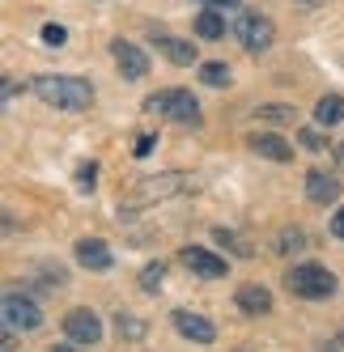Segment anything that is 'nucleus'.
<instances>
[{"instance_id":"6e6552de","label":"nucleus","mask_w":344,"mask_h":352,"mask_svg":"<svg viewBox=\"0 0 344 352\" xmlns=\"http://www.w3.org/2000/svg\"><path fill=\"white\" fill-rule=\"evenodd\" d=\"M111 56H115L119 72H124L128 81H140L144 72H149V56H144L136 43H124V38H115V43H111Z\"/></svg>"},{"instance_id":"2f4dec72","label":"nucleus","mask_w":344,"mask_h":352,"mask_svg":"<svg viewBox=\"0 0 344 352\" xmlns=\"http://www.w3.org/2000/svg\"><path fill=\"white\" fill-rule=\"evenodd\" d=\"M52 352H72V348H68V344H60V348H52Z\"/></svg>"},{"instance_id":"b1692460","label":"nucleus","mask_w":344,"mask_h":352,"mask_svg":"<svg viewBox=\"0 0 344 352\" xmlns=\"http://www.w3.org/2000/svg\"><path fill=\"white\" fill-rule=\"evenodd\" d=\"M259 115L272 119V123H289V119H293V111H289L285 102H268V107H259Z\"/></svg>"},{"instance_id":"6ab92c4d","label":"nucleus","mask_w":344,"mask_h":352,"mask_svg":"<svg viewBox=\"0 0 344 352\" xmlns=\"http://www.w3.org/2000/svg\"><path fill=\"white\" fill-rule=\"evenodd\" d=\"M200 81L213 85V89H226V85H230V64H221V60L200 64Z\"/></svg>"},{"instance_id":"2eb2a0df","label":"nucleus","mask_w":344,"mask_h":352,"mask_svg":"<svg viewBox=\"0 0 344 352\" xmlns=\"http://www.w3.org/2000/svg\"><path fill=\"white\" fill-rule=\"evenodd\" d=\"M234 306L242 314H268V310H272V293H268L264 285H242L234 293Z\"/></svg>"},{"instance_id":"5701e85b","label":"nucleus","mask_w":344,"mask_h":352,"mask_svg":"<svg viewBox=\"0 0 344 352\" xmlns=\"http://www.w3.org/2000/svg\"><path fill=\"white\" fill-rule=\"evenodd\" d=\"M298 140H302V148H306V153H323V148H327V140L319 136L314 128H302V132H298Z\"/></svg>"},{"instance_id":"f8f14e48","label":"nucleus","mask_w":344,"mask_h":352,"mask_svg":"<svg viewBox=\"0 0 344 352\" xmlns=\"http://www.w3.org/2000/svg\"><path fill=\"white\" fill-rule=\"evenodd\" d=\"M77 263L89 267V272H107L115 259H111V246L107 242H98V238H81L77 242Z\"/></svg>"},{"instance_id":"f257e3e1","label":"nucleus","mask_w":344,"mask_h":352,"mask_svg":"<svg viewBox=\"0 0 344 352\" xmlns=\"http://www.w3.org/2000/svg\"><path fill=\"white\" fill-rule=\"evenodd\" d=\"M34 98L56 111H85L94 102V85L85 77H39L34 85Z\"/></svg>"},{"instance_id":"4468645a","label":"nucleus","mask_w":344,"mask_h":352,"mask_svg":"<svg viewBox=\"0 0 344 352\" xmlns=\"http://www.w3.org/2000/svg\"><path fill=\"white\" fill-rule=\"evenodd\" d=\"M251 153H259V157H268V162H289V157H293V144L281 140L277 132H255V136H251Z\"/></svg>"},{"instance_id":"f3484780","label":"nucleus","mask_w":344,"mask_h":352,"mask_svg":"<svg viewBox=\"0 0 344 352\" xmlns=\"http://www.w3.org/2000/svg\"><path fill=\"white\" fill-rule=\"evenodd\" d=\"M314 119L323 123V128L340 123V119H344V98H340V94H323V98H319V107H314Z\"/></svg>"},{"instance_id":"a211bd4d","label":"nucleus","mask_w":344,"mask_h":352,"mask_svg":"<svg viewBox=\"0 0 344 352\" xmlns=\"http://www.w3.org/2000/svg\"><path fill=\"white\" fill-rule=\"evenodd\" d=\"M115 331L124 336L128 344H140L144 336H149V322H144V318H132V314H124V310H119V314H115Z\"/></svg>"},{"instance_id":"f03ea898","label":"nucleus","mask_w":344,"mask_h":352,"mask_svg":"<svg viewBox=\"0 0 344 352\" xmlns=\"http://www.w3.org/2000/svg\"><path fill=\"white\" fill-rule=\"evenodd\" d=\"M285 289H289L293 297L323 301V297H332V293H336V276H332L323 263H298V267H289Z\"/></svg>"},{"instance_id":"ddd939ff","label":"nucleus","mask_w":344,"mask_h":352,"mask_svg":"<svg viewBox=\"0 0 344 352\" xmlns=\"http://www.w3.org/2000/svg\"><path fill=\"white\" fill-rule=\"evenodd\" d=\"M306 195L314 204H332V199H340V179L327 170H310L306 174Z\"/></svg>"},{"instance_id":"c85d7f7f","label":"nucleus","mask_w":344,"mask_h":352,"mask_svg":"<svg viewBox=\"0 0 344 352\" xmlns=\"http://www.w3.org/2000/svg\"><path fill=\"white\" fill-rule=\"evenodd\" d=\"M208 9H217V13H230V9H238V0H204Z\"/></svg>"},{"instance_id":"dca6fc26","label":"nucleus","mask_w":344,"mask_h":352,"mask_svg":"<svg viewBox=\"0 0 344 352\" xmlns=\"http://www.w3.org/2000/svg\"><path fill=\"white\" fill-rule=\"evenodd\" d=\"M195 34H200V38H208V43L226 38V17H221L217 9H204L200 17H195Z\"/></svg>"},{"instance_id":"bb28decb","label":"nucleus","mask_w":344,"mask_h":352,"mask_svg":"<svg viewBox=\"0 0 344 352\" xmlns=\"http://www.w3.org/2000/svg\"><path fill=\"white\" fill-rule=\"evenodd\" d=\"M64 280H68L64 267H43V285H47V289H60Z\"/></svg>"},{"instance_id":"0eeeda50","label":"nucleus","mask_w":344,"mask_h":352,"mask_svg":"<svg viewBox=\"0 0 344 352\" xmlns=\"http://www.w3.org/2000/svg\"><path fill=\"white\" fill-rule=\"evenodd\" d=\"M183 191V174L179 170H166L158 174V179H140L136 183V204H153V199H170V195H179Z\"/></svg>"},{"instance_id":"9d476101","label":"nucleus","mask_w":344,"mask_h":352,"mask_svg":"<svg viewBox=\"0 0 344 352\" xmlns=\"http://www.w3.org/2000/svg\"><path fill=\"white\" fill-rule=\"evenodd\" d=\"M175 331L191 344H213L217 340V327L200 314H191V310H175Z\"/></svg>"},{"instance_id":"a878e982","label":"nucleus","mask_w":344,"mask_h":352,"mask_svg":"<svg viewBox=\"0 0 344 352\" xmlns=\"http://www.w3.org/2000/svg\"><path fill=\"white\" fill-rule=\"evenodd\" d=\"M166 107H170V89H166V94H149V98H144V111H149V115H166Z\"/></svg>"},{"instance_id":"412c9836","label":"nucleus","mask_w":344,"mask_h":352,"mask_svg":"<svg viewBox=\"0 0 344 352\" xmlns=\"http://www.w3.org/2000/svg\"><path fill=\"white\" fill-rule=\"evenodd\" d=\"M302 246H306V234H302V230H285L281 242H277L281 255H293V250H302Z\"/></svg>"},{"instance_id":"c756f323","label":"nucleus","mask_w":344,"mask_h":352,"mask_svg":"<svg viewBox=\"0 0 344 352\" xmlns=\"http://www.w3.org/2000/svg\"><path fill=\"white\" fill-rule=\"evenodd\" d=\"M332 234H336V238H344V208L332 217Z\"/></svg>"},{"instance_id":"4be33fe9","label":"nucleus","mask_w":344,"mask_h":352,"mask_svg":"<svg viewBox=\"0 0 344 352\" xmlns=\"http://www.w3.org/2000/svg\"><path fill=\"white\" fill-rule=\"evenodd\" d=\"M77 187H81V191H94V187H98V166H94V162H81V166H77Z\"/></svg>"},{"instance_id":"393cba45","label":"nucleus","mask_w":344,"mask_h":352,"mask_svg":"<svg viewBox=\"0 0 344 352\" xmlns=\"http://www.w3.org/2000/svg\"><path fill=\"white\" fill-rule=\"evenodd\" d=\"M43 43H47V47H64V43H68V30L56 26V21H47V26H43Z\"/></svg>"},{"instance_id":"20e7f679","label":"nucleus","mask_w":344,"mask_h":352,"mask_svg":"<svg viewBox=\"0 0 344 352\" xmlns=\"http://www.w3.org/2000/svg\"><path fill=\"white\" fill-rule=\"evenodd\" d=\"M64 336H68V344H77V348H94V344H103V318H98L94 310H68Z\"/></svg>"},{"instance_id":"7ed1b4c3","label":"nucleus","mask_w":344,"mask_h":352,"mask_svg":"<svg viewBox=\"0 0 344 352\" xmlns=\"http://www.w3.org/2000/svg\"><path fill=\"white\" fill-rule=\"evenodd\" d=\"M5 327L17 336V331H39L43 327V310L39 301L26 297V293H5Z\"/></svg>"},{"instance_id":"39448f33","label":"nucleus","mask_w":344,"mask_h":352,"mask_svg":"<svg viewBox=\"0 0 344 352\" xmlns=\"http://www.w3.org/2000/svg\"><path fill=\"white\" fill-rule=\"evenodd\" d=\"M234 34L242 38V47H247V52H268V47H272V38H277V26H272V17L242 13L238 26H234Z\"/></svg>"},{"instance_id":"9b49d317","label":"nucleus","mask_w":344,"mask_h":352,"mask_svg":"<svg viewBox=\"0 0 344 352\" xmlns=\"http://www.w3.org/2000/svg\"><path fill=\"white\" fill-rule=\"evenodd\" d=\"M153 47L170 60V64H179V68H191L195 64V47L191 38H175V34H153Z\"/></svg>"},{"instance_id":"aec40b11","label":"nucleus","mask_w":344,"mask_h":352,"mask_svg":"<svg viewBox=\"0 0 344 352\" xmlns=\"http://www.w3.org/2000/svg\"><path fill=\"white\" fill-rule=\"evenodd\" d=\"M162 276H166L162 263H144V272H140V289H144V293H158V289H162Z\"/></svg>"},{"instance_id":"423d86ee","label":"nucleus","mask_w":344,"mask_h":352,"mask_svg":"<svg viewBox=\"0 0 344 352\" xmlns=\"http://www.w3.org/2000/svg\"><path fill=\"white\" fill-rule=\"evenodd\" d=\"M179 259H183V267H191L195 276H204V280H221V276H230V263L221 259V255H213V250H204V246H183Z\"/></svg>"},{"instance_id":"1a4fd4ad","label":"nucleus","mask_w":344,"mask_h":352,"mask_svg":"<svg viewBox=\"0 0 344 352\" xmlns=\"http://www.w3.org/2000/svg\"><path fill=\"white\" fill-rule=\"evenodd\" d=\"M166 119L183 123V128H200V102H195V94H191V89H170Z\"/></svg>"},{"instance_id":"7c9ffc66","label":"nucleus","mask_w":344,"mask_h":352,"mask_svg":"<svg viewBox=\"0 0 344 352\" xmlns=\"http://www.w3.org/2000/svg\"><path fill=\"white\" fill-rule=\"evenodd\" d=\"M0 89H5V102H13V94H17V85H13V77H5V81H0Z\"/></svg>"},{"instance_id":"cd10ccee","label":"nucleus","mask_w":344,"mask_h":352,"mask_svg":"<svg viewBox=\"0 0 344 352\" xmlns=\"http://www.w3.org/2000/svg\"><path fill=\"white\" fill-rule=\"evenodd\" d=\"M153 140H158V136L140 132V136H136V157H149V153H153Z\"/></svg>"}]
</instances>
